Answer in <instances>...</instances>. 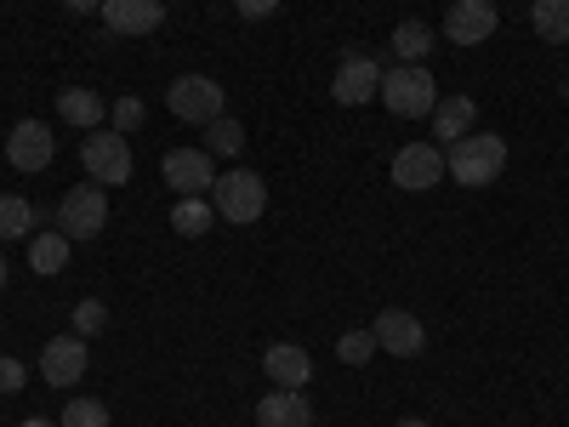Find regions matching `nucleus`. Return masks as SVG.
Here are the masks:
<instances>
[{
	"label": "nucleus",
	"instance_id": "obj_25",
	"mask_svg": "<svg viewBox=\"0 0 569 427\" xmlns=\"http://www.w3.org/2000/svg\"><path fill=\"white\" fill-rule=\"evenodd\" d=\"M58 427H109V405L103 399H69Z\"/></svg>",
	"mask_w": 569,
	"mask_h": 427
},
{
	"label": "nucleus",
	"instance_id": "obj_15",
	"mask_svg": "<svg viewBox=\"0 0 569 427\" xmlns=\"http://www.w3.org/2000/svg\"><path fill=\"white\" fill-rule=\"evenodd\" d=\"M257 427H313V405L302 399V388H273L268 399H257Z\"/></svg>",
	"mask_w": 569,
	"mask_h": 427
},
{
	"label": "nucleus",
	"instance_id": "obj_27",
	"mask_svg": "<svg viewBox=\"0 0 569 427\" xmlns=\"http://www.w3.org/2000/svg\"><path fill=\"white\" fill-rule=\"evenodd\" d=\"M370 354H376V337H370V330H348V337L337 342V359H342V365H365Z\"/></svg>",
	"mask_w": 569,
	"mask_h": 427
},
{
	"label": "nucleus",
	"instance_id": "obj_23",
	"mask_svg": "<svg viewBox=\"0 0 569 427\" xmlns=\"http://www.w3.org/2000/svg\"><path fill=\"white\" fill-rule=\"evenodd\" d=\"M217 222V211H211V200H177V211H171V228L182 234V240H200V234Z\"/></svg>",
	"mask_w": 569,
	"mask_h": 427
},
{
	"label": "nucleus",
	"instance_id": "obj_17",
	"mask_svg": "<svg viewBox=\"0 0 569 427\" xmlns=\"http://www.w3.org/2000/svg\"><path fill=\"white\" fill-rule=\"evenodd\" d=\"M427 120H433V137L450 149V142H461V137L472 131V120H479V103H472L467 91H456V98H439V109L427 115Z\"/></svg>",
	"mask_w": 569,
	"mask_h": 427
},
{
	"label": "nucleus",
	"instance_id": "obj_12",
	"mask_svg": "<svg viewBox=\"0 0 569 427\" xmlns=\"http://www.w3.org/2000/svg\"><path fill=\"white\" fill-rule=\"evenodd\" d=\"M496 34V0H456L445 12V40L456 46H485Z\"/></svg>",
	"mask_w": 569,
	"mask_h": 427
},
{
	"label": "nucleus",
	"instance_id": "obj_33",
	"mask_svg": "<svg viewBox=\"0 0 569 427\" xmlns=\"http://www.w3.org/2000/svg\"><path fill=\"white\" fill-rule=\"evenodd\" d=\"M399 427H427V421H416V416H405V421H399Z\"/></svg>",
	"mask_w": 569,
	"mask_h": 427
},
{
	"label": "nucleus",
	"instance_id": "obj_5",
	"mask_svg": "<svg viewBox=\"0 0 569 427\" xmlns=\"http://www.w3.org/2000/svg\"><path fill=\"white\" fill-rule=\"evenodd\" d=\"M58 228L69 234V240H98V234L109 228V200H103V182H80L63 195L58 206Z\"/></svg>",
	"mask_w": 569,
	"mask_h": 427
},
{
	"label": "nucleus",
	"instance_id": "obj_24",
	"mask_svg": "<svg viewBox=\"0 0 569 427\" xmlns=\"http://www.w3.org/2000/svg\"><path fill=\"white\" fill-rule=\"evenodd\" d=\"M240 149H246V126L240 120L222 115V120L206 126V155H240Z\"/></svg>",
	"mask_w": 569,
	"mask_h": 427
},
{
	"label": "nucleus",
	"instance_id": "obj_13",
	"mask_svg": "<svg viewBox=\"0 0 569 427\" xmlns=\"http://www.w3.org/2000/svg\"><path fill=\"white\" fill-rule=\"evenodd\" d=\"M40 376L52 388H74L86 376V337H52L40 348Z\"/></svg>",
	"mask_w": 569,
	"mask_h": 427
},
{
	"label": "nucleus",
	"instance_id": "obj_29",
	"mask_svg": "<svg viewBox=\"0 0 569 427\" xmlns=\"http://www.w3.org/2000/svg\"><path fill=\"white\" fill-rule=\"evenodd\" d=\"M137 126H142V103H137V98H120V103H114V131L126 137V131H137Z\"/></svg>",
	"mask_w": 569,
	"mask_h": 427
},
{
	"label": "nucleus",
	"instance_id": "obj_20",
	"mask_svg": "<svg viewBox=\"0 0 569 427\" xmlns=\"http://www.w3.org/2000/svg\"><path fill=\"white\" fill-rule=\"evenodd\" d=\"M433 29H427L421 18H405L399 29H393V58L399 63H427V52H433Z\"/></svg>",
	"mask_w": 569,
	"mask_h": 427
},
{
	"label": "nucleus",
	"instance_id": "obj_6",
	"mask_svg": "<svg viewBox=\"0 0 569 427\" xmlns=\"http://www.w3.org/2000/svg\"><path fill=\"white\" fill-rule=\"evenodd\" d=\"M80 166L91 182H103V188H120L131 177V149H126V137L120 131H86L80 142Z\"/></svg>",
	"mask_w": 569,
	"mask_h": 427
},
{
	"label": "nucleus",
	"instance_id": "obj_7",
	"mask_svg": "<svg viewBox=\"0 0 569 427\" xmlns=\"http://www.w3.org/2000/svg\"><path fill=\"white\" fill-rule=\"evenodd\" d=\"M160 177L177 188L182 200H206L217 188V155H206V149H171L160 160Z\"/></svg>",
	"mask_w": 569,
	"mask_h": 427
},
{
	"label": "nucleus",
	"instance_id": "obj_32",
	"mask_svg": "<svg viewBox=\"0 0 569 427\" xmlns=\"http://www.w3.org/2000/svg\"><path fill=\"white\" fill-rule=\"evenodd\" d=\"M0 291H7V257H0Z\"/></svg>",
	"mask_w": 569,
	"mask_h": 427
},
{
	"label": "nucleus",
	"instance_id": "obj_16",
	"mask_svg": "<svg viewBox=\"0 0 569 427\" xmlns=\"http://www.w3.org/2000/svg\"><path fill=\"white\" fill-rule=\"evenodd\" d=\"M262 370H268V383H273V388H308L313 359H308L297 342H273V348L262 354Z\"/></svg>",
	"mask_w": 569,
	"mask_h": 427
},
{
	"label": "nucleus",
	"instance_id": "obj_10",
	"mask_svg": "<svg viewBox=\"0 0 569 427\" xmlns=\"http://www.w3.org/2000/svg\"><path fill=\"white\" fill-rule=\"evenodd\" d=\"M445 149L439 142H405V149L393 155V182L410 188V195H427L433 182H445Z\"/></svg>",
	"mask_w": 569,
	"mask_h": 427
},
{
	"label": "nucleus",
	"instance_id": "obj_3",
	"mask_svg": "<svg viewBox=\"0 0 569 427\" xmlns=\"http://www.w3.org/2000/svg\"><path fill=\"white\" fill-rule=\"evenodd\" d=\"M211 211L233 228H246L268 211V182L257 171H217V188H211Z\"/></svg>",
	"mask_w": 569,
	"mask_h": 427
},
{
	"label": "nucleus",
	"instance_id": "obj_28",
	"mask_svg": "<svg viewBox=\"0 0 569 427\" xmlns=\"http://www.w3.org/2000/svg\"><path fill=\"white\" fill-rule=\"evenodd\" d=\"M23 383H29V370H23L12 354H0V394H18Z\"/></svg>",
	"mask_w": 569,
	"mask_h": 427
},
{
	"label": "nucleus",
	"instance_id": "obj_22",
	"mask_svg": "<svg viewBox=\"0 0 569 427\" xmlns=\"http://www.w3.org/2000/svg\"><path fill=\"white\" fill-rule=\"evenodd\" d=\"M530 23H536V34L541 40H569V0H536L530 7Z\"/></svg>",
	"mask_w": 569,
	"mask_h": 427
},
{
	"label": "nucleus",
	"instance_id": "obj_26",
	"mask_svg": "<svg viewBox=\"0 0 569 427\" xmlns=\"http://www.w3.org/2000/svg\"><path fill=\"white\" fill-rule=\"evenodd\" d=\"M103 325H109V308H103L98 297H86V302H74V337H98Z\"/></svg>",
	"mask_w": 569,
	"mask_h": 427
},
{
	"label": "nucleus",
	"instance_id": "obj_2",
	"mask_svg": "<svg viewBox=\"0 0 569 427\" xmlns=\"http://www.w3.org/2000/svg\"><path fill=\"white\" fill-rule=\"evenodd\" d=\"M382 103L399 115V120H427L439 109V86L427 75V63H399V69H382Z\"/></svg>",
	"mask_w": 569,
	"mask_h": 427
},
{
	"label": "nucleus",
	"instance_id": "obj_9",
	"mask_svg": "<svg viewBox=\"0 0 569 427\" xmlns=\"http://www.w3.org/2000/svg\"><path fill=\"white\" fill-rule=\"evenodd\" d=\"M376 91H382V63L365 58V52H348V58L337 63V75H330V98H337L342 109L370 103Z\"/></svg>",
	"mask_w": 569,
	"mask_h": 427
},
{
	"label": "nucleus",
	"instance_id": "obj_4",
	"mask_svg": "<svg viewBox=\"0 0 569 427\" xmlns=\"http://www.w3.org/2000/svg\"><path fill=\"white\" fill-rule=\"evenodd\" d=\"M166 103H171V115H177L182 126H211V120H222V109H228V91H222L211 75H182V80H171Z\"/></svg>",
	"mask_w": 569,
	"mask_h": 427
},
{
	"label": "nucleus",
	"instance_id": "obj_18",
	"mask_svg": "<svg viewBox=\"0 0 569 427\" xmlns=\"http://www.w3.org/2000/svg\"><path fill=\"white\" fill-rule=\"evenodd\" d=\"M58 115L69 126H91V131H98L103 126V98H98V91H86V86H69V91H58Z\"/></svg>",
	"mask_w": 569,
	"mask_h": 427
},
{
	"label": "nucleus",
	"instance_id": "obj_31",
	"mask_svg": "<svg viewBox=\"0 0 569 427\" xmlns=\"http://www.w3.org/2000/svg\"><path fill=\"white\" fill-rule=\"evenodd\" d=\"M69 12H103V0H63Z\"/></svg>",
	"mask_w": 569,
	"mask_h": 427
},
{
	"label": "nucleus",
	"instance_id": "obj_11",
	"mask_svg": "<svg viewBox=\"0 0 569 427\" xmlns=\"http://www.w3.org/2000/svg\"><path fill=\"white\" fill-rule=\"evenodd\" d=\"M370 337H376V348H382V354H399V359H416V354L427 348L421 319H416V314H405V308H382V314H376Z\"/></svg>",
	"mask_w": 569,
	"mask_h": 427
},
{
	"label": "nucleus",
	"instance_id": "obj_1",
	"mask_svg": "<svg viewBox=\"0 0 569 427\" xmlns=\"http://www.w3.org/2000/svg\"><path fill=\"white\" fill-rule=\"evenodd\" d=\"M445 171H450L461 188H490V182L507 171V142H501L496 131H467L461 142H450Z\"/></svg>",
	"mask_w": 569,
	"mask_h": 427
},
{
	"label": "nucleus",
	"instance_id": "obj_14",
	"mask_svg": "<svg viewBox=\"0 0 569 427\" xmlns=\"http://www.w3.org/2000/svg\"><path fill=\"white\" fill-rule=\"evenodd\" d=\"M103 23L114 34H154L166 23V0H103Z\"/></svg>",
	"mask_w": 569,
	"mask_h": 427
},
{
	"label": "nucleus",
	"instance_id": "obj_21",
	"mask_svg": "<svg viewBox=\"0 0 569 427\" xmlns=\"http://www.w3.org/2000/svg\"><path fill=\"white\" fill-rule=\"evenodd\" d=\"M34 234V206L23 195H0V240H29Z\"/></svg>",
	"mask_w": 569,
	"mask_h": 427
},
{
	"label": "nucleus",
	"instance_id": "obj_19",
	"mask_svg": "<svg viewBox=\"0 0 569 427\" xmlns=\"http://www.w3.org/2000/svg\"><path fill=\"white\" fill-rule=\"evenodd\" d=\"M29 268H34V274H63V268H69V234H63V228L34 234V240H29Z\"/></svg>",
	"mask_w": 569,
	"mask_h": 427
},
{
	"label": "nucleus",
	"instance_id": "obj_30",
	"mask_svg": "<svg viewBox=\"0 0 569 427\" xmlns=\"http://www.w3.org/2000/svg\"><path fill=\"white\" fill-rule=\"evenodd\" d=\"M233 7H240V18H273L279 0H233Z\"/></svg>",
	"mask_w": 569,
	"mask_h": 427
},
{
	"label": "nucleus",
	"instance_id": "obj_8",
	"mask_svg": "<svg viewBox=\"0 0 569 427\" xmlns=\"http://www.w3.org/2000/svg\"><path fill=\"white\" fill-rule=\"evenodd\" d=\"M7 160H12V171L40 177L46 166L58 160V137H52V126H46V120H18L12 137H7Z\"/></svg>",
	"mask_w": 569,
	"mask_h": 427
}]
</instances>
